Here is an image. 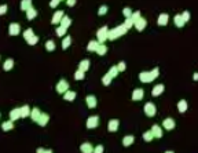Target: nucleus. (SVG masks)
I'll use <instances>...</instances> for the list:
<instances>
[{
    "instance_id": "nucleus-44",
    "label": "nucleus",
    "mask_w": 198,
    "mask_h": 153,
    "mask_svg": "<svg viewBox=\"0 0 198 153\" xmlns=\"http://www.w3.org/2000/svg\"><path fill=\"white\" fill-rule=\"evenodd\" d=\"M118 72H120V70H118V68H117V66H111V68H110V70H109V73L113 76V79H114L116 76L118 74Z\"/></svg>"
},
{
    "instance_id": "nucleus-54",
    "label": "nucleus",
    "mask_w": 198,
    "mask_h": 153,
    "mask_svg": "<svg viewBox=\"0 0 198 153\" xmlns=\"http://www.w3.org/2000/svg\"><path fill=\"white\" fill-rule=\"evenodd\" d=\"M61 1H66V0H61Z\"/></svg>"
},
{
    "instance_id": "nucleus-37",
    "label": "nucleus",
    "mask_w": 198,
    "mask_h": 153,
    "mask_svg": "<svg viewBox=\"0 0 198 153\" xmlns=\"http://www.w3.org/2000/svg\"><path fill=\"white\" fill-rule=\"evenodd\" d=\"M85 77V72L81 70V69H77L76 72H74V79L76 80H83Z\"/></svg>"
},
{
    "instance_id": "nucleus-22",
    "label": "nucleus",
    "mask_w": 198,
    "mask_h": 153,
    "mask_svg": "<svg viewBox=\"0 0 198 153\" xmlns=\"http://www.w3.org/2000/svg\"><path fill=\"white\" fill-rule=\"evenodd\" d=\"M134 142H135V137H134V135H125V137L123 138V145H124V146H131Z\"/></svg>"
},
{
    "instance_id": "nucleus-1",
    "label": "nucleus",
    "mask_w": 198,
    "mask_h": 153,
    "mask_svg": "<svg viewBox=\"0 0 198 153\" xmlns=\"http://www.w3.org/2000/svg\"><path fill=\"white\" fill-rule=\"evenodd\" d=\"M158 74H160V69L154 68L151 70H149V72H141L139 73V80L142 83H151L154 79L158 77Z\"/></svg>"
},
{
    "instance_id": "nucleus-28",
    "label": "nucleus",
    "mask_w": 198,
    "mask_h": 153,
    "mask_svg": "<svg viewBox=\"0 0 198 153\" xmlns=\"http://www.w3.org/2000/svg\"><path fill=\"white\" fill-rule=\"evenodd\" d=\"M61 25H62L63 28H66L68 29L69 26H70V24H72V19H70V17H68V15H63L62 17V19H61V22H59Z\"/></svg>"
},
{
    "instance_id": "nucleus-27",
    "label": "nucleus",
    "mask_w": 198,
    "mask_h": 153,
    "mask_svg": "<svg viewBox=\"0 0 198 153\" xmlns=\"http://www.w3.org/2000/svg\"><path fill=\"white\" fill-rule=\"evenodd\" d=\"M37 17V11L35 10V8H33V7H30V8H29V10L26 11V18H28V19H29V21H32V19H35V18H36Z\"/></svg>"
},
{
    "instance_id": "nucleus-38",
    "label": "nucleus",
    "mask_w": 198,
    "mask_h": 153,
    "mask_svg": "<svg viewBox=\"0 0 198 153\" xmlns=\"http://www.w3.org/2000/svg\"><path fill=\"white\" fill-rule=\"evenodd\" d=\"M32 36H35V32L32 28H28L25 32H24V37H25V40H29Z\"/></svg>"
},
{
    "instance_id": "nucleus-29",
    "label": "nucleus",
    "mask_w": 198,
    "mask_h": 153,
    "mask_svg": "<svg viewBox=\"0 0 198 153\" xmlns=\"http://www.w3.org/2000/svg\"><path fill=\"white\" fill-rule=\"evenodd\" d=\"M95 53L98 54V55H105V54L107 53V47L105 46L103 43H99V46H98V48H96Z\"/></svg>"
},
{
    "instance_id": "nucleus-41",
    "label": "nucleus",
    "mask_w": 198,
    "mask_h": 153,
    "mask_svg": "<svg viewBox=\"0 0 198 153\" xmlns=\"http://www.w3.org/2000/svg\"><path fill=\"white\" fill-rule=\"evenodd\" d=\"M124 25L127 26V29H129V28H132L134 25H135V22H134V19L131 18V17H128V18H125V22Z\"/></svg>"
},
{
    "instance_id": "nucleus-20",
    "label": "nucleus",
    "mask_w": 198,
    "mask_h": 153,
    "mask_svg": "<svg viewBox=\"0 0 198 153\" xmlns=\"http://www.w3.org/2000/svg\"><path fill=\"white\" fill-rule=\"evenodd\" d=\"M76 92L74 91H72V90H68L65 94H63V99L65 101H68V102H73L74 101V98H76Z\"/></svg>"
},
{
    "instance_id": "nucleus-46",
    "label": "nucleus",
    "mask_w": 198,
    "mask_h": 153,
    "mask_svg": "<svg viewBox=\"0 0 198 153\" xmlns=\"http://www.w3.org/2000/svg\"><path fill=\"white\" fill-rule=\"evenodd\" d=\"M182 17H183V19H184V22H186V24H187L188 21H190V11H183L182 13Z\"/></svg>"
},
{
    "instance_id": "nucleus-39",
    "label": "nucleus",
    "mask_w": 198,
    "mask_h": 153,
    "mask_svg": "<svg viewBox=\"0 0 198 153\" xmlns=\"http://www.w3.org/2000/svg\"><path fill=\"white\" fill-rule=\"evenodd\" d=\"M66 31H68L66 28H63L62 25H59V26L57 28V35H58L59 37H63L65 35H66Z\"/></svg>"
},
{
    "instance_id": "nucleus-15",
    "label": "nucleus",
    "mask_w": 198,
    "mask_h": 153,
    "mask_svg": "<svg viewBox=\"0 0 198 153\" xmlns=\"http://www.w3.org/2000/svg\"><path fill=\"white\" fill-rule=\"evenodd\" d=\"M164 90H165V86L164 84H157V86H154V88L151 90V95H153V97H158V95H161L162 92H164Z\"/></svg>"
},
{
    "instance_id": "nucleus-5",
    "label": "nucleus",
    "mask_w": 198,
    "mask_h": 153,
    "mask_svg": "<svg viewBox=\"0 0 198 153\" xmlns=\"http://www.w3.org/2000/svg\"><path fill=\"white\" fill-rule=\"evenodd\" d=\"M68 90H69V83L65 79H61L57 84V91L59 94H65Z\"/></svg>"
},
{
    "instance_id": "nucleus-52",
    "label": "nucleus",
    "mask_w": 198,
    "mask_h": 153,
    "mask_svg": "<svg viewBox=\"0 0 198 153\" xmlns=\"http://www.w3.org/2000/svg\"><path fill=\"white\" fill-rule=\"evenodd\" d=\"M94 150H95L96 153H102V152H103V146H102V145H99V146H96V148H95Z\"/></svg>"
},
{
    "instance_id": "nucleus-53",
    "label": "nucleus",
    "mask_w": 198,
    "mask_h": 153,
    "mask_svg": "<svg viewBox=\"0 0 198 153\" xmlns=\"http://www.w3.org/2000/svg\"><path fill=\"white\" fill-rule=\"evenodd\" d=\"M193 80H195V81H198V72H195V73L193 74Z\"/></svg>"
},
{
    "instance_id": "nucleus-9",
    "label": "nucleus",
    "mask_w": 198,
    "mask_h": 153,
    "mask_svg": "<svg viewBox=\"0 0 198 153\" xmlns=\"http://www.w3.org/2000/svg\"><path fill=\"white\" fill-rule=\"evenodd\" d=\"M85 104H87V106H88L89 109L96 108V105H98L96 97H95V95H87V97H85Z\"/></svg>"
},
{
    "instance_id": "nucleus-3",
    "label": "nucleus",
    "mask_w": 198,
    "mask_h": 153,
    "mask_svg": "<svg viewBox=\"0 0 198 153\" xmlns=\"http://www.w3.org/2000/svg\"><path fill=\"white\" fill-rule=\"evenodd\" d=\"M145 115L147 117H154L157 115V108L153 102H146L145 104Z\"/></svg>"
},
{
    "instance_id": "nucleus-32",
    "label": "nucleus",
    "mask_w": 198,
    "mask_h": 153,
    "mask_svg": "<svg viewBox=\"0 0 198 153\" xmlns=\"http://www.w3.org/2000/svg\"><path fill=\"white\" fill-rule=\"evenodd\" d=\"M111 80H113V76H111V74L107 72V73L105 74L103 77H102V84H103V86H109L110 83H111Z\"/></svg>"
},
{
    "instance_id": "nucleus-35",
    "label": "nucleus",
    "mask_w": 198,
    "mask_h": 153,
    "mask_svg": "<svg viewBox=\"0 0 198 153\" xmlns=\"http://www.w3.org/2000/svg\"><path fill=\"white\" fill-rule=\"evenodd\" d=\"M143 139H145L146 142H150V141H153V139H154V135H153L151 130H149V131H145V132H143Z\"/></svg>"
},
{
    "instance_id": "nucleus-10",
    "label": "nucleus",
    "mask_w": 198,
    "mask_h": 153,
    "mask_svg": "<svg viewBox=\"0 0 198 153\" xmlns=\"http://www.w3.org/2000/svg\"><path fill=\"white\" fill-rule=\"evenodd\" d=\"M118 126H120V122H118L117 119H111V120H109V123H107V130H109L110 132H116L118 130Z\"/></svg>"
},
{
    "instance_id": "nucleus-25",
    "label": "nucleus",
    "mask_w": 198,
    "mask_h": 153,
    "mask_svg": "<svg viewBox=\"0 0 198 153\" xmlns=\"http://www.w3.org/2000/svg\"><path fill=\"white\" fill-rule=\"evenodd\" d=\"M40 115H42V112H40V109L39 108H33L30 112V117L33 122H37L39 120V117H40Z\"/></svg>"
},
{
    "instance_id": "nucleus-8",
    "label": "nucleus",
    "mask_w": 198,
    "mask_h": 153,
    "mask_svg": "<svg viewBox=\"0 0 198 153\" xmlns=\"http://www.w3.org/2000/svg\"><path fill=\"white\" fill-rule=\"evenodd\" d=\"M143 97H145V90L143 88H135L132 91V101L138 102V101L143 99Z\"/></svg>"
},
{
    "instance_id": "nucleus-13",
    "label": "nucleus",
    "mask_w": 198,
    "mask_h": 153,
    "mask_svg": "<svg viewBox=\"0 0 198 153\" xmlns=\"http://www.w3.org/2000/svg\"><path fill=\"white\" fill-rule=\"evenodd\" d=\"M65 15V13H63L62 10H58L54 13V15H52V19H51V24H59L61 22V19H62V17Z\"/></svg>"
},
{
    "instance_id": "nucleus-16",
    "label": "nucleus",
    "mask_w": 198,
    "mask_h": 153,
    "mask_svg": "<svg viewBox=\"0 0 198 153\" xmlns=\"http://www.w3.org/2000/svg\"><path fill=\"white\" fill-rule=\"evenodd\" d=\"M48 120H50V116H48L47 113H43L42 112V115H40V117H39V120H37V124L39 126H42V127H46L47 126V123H48Z\"/></svg>"
},
{
    "instance_id": "nucleus-18",
    "label": "nucleus",
    "mask_w": 198,
    "mask_h": 153,
    "mask_svg": "<svg viewBox=\"0 0 198 153\" xmlns=\"http://www.w3.org/2000/svg\"><path fill=\"white\" fill-rule=\"evenodd\" d=\"M151 132H153V135H154V138H162V128L160 126H157V124H154V126L151 127Z\"/></svg>"
},
{
    "instance_id": "nucleus-7",
    "label": "nucleus",
    "mask_w": 198,
    "mask_h": 153,
    "mask_svg": "<svg viewBox=\"0 0 198 153\" xmlns=\"http://www.w3.org/2000/svg\"><path fill=\"white\" fill-rule=\"evenodd\" d=\"M87 128H96V127L99 126V117L98 116H89L88 119H87Z\"/></svg>"
},
{
    "instance_id": "nucleus-47",
    "label": "nucleus",
    "mask_w": 198,
    "mask_h": 153,
    "mask_svg": "<svg viewBox=\"0 0 198 153\" xmlns=\"http://www.w3.org/2000/svg\"><path fill=\"white\" fill-rule=\"evenodd\" d=\"M141 17H142L141 15V11H135V13H132V17H131V18L134 19V22H136L139 18H141ZM134 26H135V25H134Z\"/></svg>"
},
{
    "instance_id": "nucleus-17",
    "label": "nucleus",
    "mask_w": 198,
    "mask_h": 153,
    "mask_svg": "<svg viewBox=\"0 0 198 153\" xmlns=\"http://www.w3.org/2000/svg\"><path fill=\"white\" fill-rule=\"evenodd\" d=\"M188 109V104L186 99H180L177 102V111L180 112V113H184V112H187Z\"/></svg>"
},
{
    "instance_id": "nucleus-11",
    "label": "nucleus",
    "mask_w": 198,
    "mask_h": 153,
    "mask_svg": "<svg viewBox=\"0 0 198 153\" xmlns=\"http://www.w3.org/2000/svg\"><path fill=\"white\" fill-rule=\"evenodd\" d=\"M19 32H21V26H19V24H11L10 26H8V33H10L11 36H17V35H19Z\"/></svg>"
},
{
    "instance_id": "nucleus-23",
    "label": "nucleus",
    "mask_w": 198,
    "mask_h": 153,
    "mask_svg": "<svg viewBox=\"0 0 198 153\" xmlns=\"http://www.w3.org/2000/svg\"><path fill=\"white\" fill-rule=\"evenodd\" d=\"M173 21H175V25H176L177 28H183L184 26V19H183L182 14H177V15H175V18H173Z\"/></svg>"
},
{
    "instance_id": "nucleus-45",
    "label": "nucleus",
    "mask_w": 198,
    "mask_h": 153,
    "mask_svg": "<svg viewBox=\"0 0 198 153\" xmlns=\"http://www.w3.org/2000/svg\"><path fill=\"white\" fill-rule=\"evenodd\" d=\"M123 14H124L125 18H128V17H132V8H129V7H125L124 10H123Z\"/></svg>"
},
{
    "instance_id": "nucleus-50",
    "label": "nucleus",
    "mask_w": 198,
    "mask_h": 153,
    "mask_svg": "<svg viewBox=\"0 0 198 153\" xmlns=\"http://www.w3.org/2000/svg\"><path fill=\"white\" fill-rule=\"evenodd\" d=\"M59 3H61V0H51V1H50V7H51V8H55V7H58Z\"/></svg>"
},
{
    "instance_id": "nucleus-36",
    "label": "nucleus",
    "mask_w": 198,
    "mask_h": 153,
    "mask_svg": "<svg viewBox=\"0 0 198 153\" xmlns=\"http://www.w3.org/2000/svg\"><path fill=\"white\" fill-rule=\"evenodd\" d=\"M12 68H14V61H12L11 58H10V59H7V61L4 62V65H3V69L8 72V70H11Z\"/></svg>"
},
{
    "instance_id": "nucleus-51",
    "label": "nucleus",
    "mask_w": 198,
    "mask_h": 153,
    "mask_svg": "<svg viewBox=\"0 0 198 153\" xmlns=\"http://www.w3.org/2000/svg\"><path fill=\"white\" fill-rule=\"evenodd\" d=\"M76 4V0H66V6L68 7H73Z\"/></svg>"
},
{
    "instance_id": "nucleus-43",
    "label": "nucleus",
    "mask_w": 198,
    "mask_h": 153,
    "mask_svg": "<svg viewBox=\"0 0 198 153\" xmlns=\"http://www.w3.org/2000/svg\"><path fill=\"white\" fill-rule=\"evenodd\" d=\"M107 10H109V7H107L106 4L100 6V7L98 8V14H99V15H105V14L107 13Z\"/></svg>"
},
{
    "instance_id": "nucleus-33",
    "label": "nucleus",
    "mask_w": 198,
    "mask_h": 153,
    "mask_svg": "<svg viewBox=\"0 0 198 153\" xmlns=\"http://www.w3.org/2000/svg\"><path fill=\"white\" fill-rule=\"evenodd\" d=\"M70 44H72V37L70 36H63V40H62V48L63 50H66V48L70 47Z\"/></svg>"
},
{
    "instance_id": "nucleus-14",
    "label": "nucleus",
    "mask_w": 198,
    "mask_h": 153,
    "mask_svg": "<svg viewBox=\"0 0 198 153\" xmlns=\"http://www.w3.org/2000/svg\"><path fill=\"white\" fill-rule=\"evenodd\" d=\"M158 25L160 26H167L168 22H169V15L168 14H165V13H162V14H160V17H158Z\"/></svg>"
},
{
    "instance_id": "nucleus-42",
    "label": "nucleus",
    "mask_w": 198,
    "mask_h": 153,
    "mask_svg": "<svg viewBox=\"0 0 198 153\" xmlns=\"http://www.w3.org/2000/svg\"><path fill=\"white\" fill-rule=\"evenodd\" d=\"M26 42H28V44H29V46H36L37 42H39V36H36V35H35V36H32L30 39H29V40H26Z\"/></svg>"
},
{
    "instance_id": "nucleus-2",
    "label": "nucleus",
    "mask_w": 198,
    "mask_h": 153,
    "mask_svg": "<svg viewBox=\"0 0 198 153\" xmlns=\"http://www.w3.org/2000/svg\"><path fill=\"white\" fill-rule=\"evenodd\" d=\"M127 26H125L124 24L123 25H118V26H116L114 29H111L109 31V35H107V40H116V39H118V37L124 36L125 33H127Z\"/></svg>"
},
{
    "instance_id": "nucleus-40",
    "label": "nucleus",
    "mask_w": 198,
    "mask_h": 153,
    "mask_svg": "<svg viewBox=\"0 0 198 153\" xmlns=\"http://www.w3.org/2000/svg\"><path fill=\"white\" fill-rule=\"evenodd\" d=\"M46 50H47V51H54V50H55V42H54V40H48V42L46 43Z\"/></svg>"
},
{
    "instance_id": "nucleus-31",
    "label": "nucleus",
    "mask_w": 198,
    "mask_h": 153,
    "mask_svg": "<svg viewBox=\"0 0 198 153\" xmlns=\"http://www.w3.org/2000/svg\"><path fill=\"white\" fill-rule=\"evenodd\" d=\"M98 46H99L98 40H91V42L88 43V46H87V50H88V51H96Z\"/></svg>"
},
{
    "instance_id": "nucleus-4",
    "label": "nucleus",
    "mask_w": 198,
    "mask_h": 153,
    "mask_svg": "<svg viewBox=\"0 0 198 153\" xmlns=\"http://www.w3.org/2000/svg\"><path fill=\"white\" fill-rule=\"evenodd\" d=\"M107 35H109V29H107V26H102L100 29H98V32H96L98 42L99 43L106 42V40H107Z\"/></svg>"
},
{
    "instance_id": "nucleus-49",
    "label": "nucleus",
    "mask_w": 198,
    "mask_h": 153,
    "mask_svg": "<svg viewBox=\"0 0 198 153\" xmlns=\"http://www.w3.org/2000/svg\"><path fill=\"white\" fill-rule=\"evenodd\" d=\"M7 8H8V7H7V4H1V6H0V15H4L6 13H7Z\"/></svg>"
},
{
    "instance_id": "nucleus-34",
    "label": "nucleus",
    "mask_w": 198,
    "mask_h": 153,
    "mask_svg": "<svg viewBox=\"0 0 198 153\" xmlns=\"http://www.w3.org/2000/svg\"><path fill=\"white\" fill-rule=\"evenodd\" d=\"M32 7V0H22L21 1V10L28 11Z\"/></svg>"
},
{
    "instance_id": "nucleus-21",
    "label": "nucleus",
    "mask_w": 198,
    "mask_h": 153,
    "mask_svg": "<svg viewBox=\"0 0 198 153\" xmlns=\"http://www.w3.org/2000/svg\"><path fill=\"white\" fill-rule=\"evenodd\" d=\"M80 150L83 153H91V152H94V148H92V145L89 142H84L81 146H80Z\"/></svg>"
},
{
    "instance_id": "nucleus-48",
    "label": "nucleus",
    "mask_w": 198,
    "mask_h": 153,
    "mask_svg": "<svg viewBox=\"0 0 198 153\" xmlns=\"http://www.w3.org/2000/svg\"><path fill=\"white\" fill-rule=\"evenodd\" d=\"M117 68H118V70H120V72H124L125 69H127V63H125L124 61H121V62L117 65Z\"/></svg>"
},
{
    "instance_id": "nucleus-26",
    "label": "nucleus",
    "mask_w": 198,
    "mask_h": 153,
    "mask_svg": "<svg viewBox=\"0 0 198 153\" xmlns=\"http://www.w3.org/2000/svg\"><path fill=\"white\" fill-rule=\"evenodd\" d=\"M21 109V117L24 119V117H28V116H30V112L32 109L29 108V105H24L22 108H19Z\"/></svg>"
},
{
    "instance_id": "nucleus-12",
    "label": "nucleus",
    "mask_w": 198,
    "mask_h": 153,
    "mask_svg": "<svg viewBox=\"0 0 198 153\" xmlns=\"http://www.w3.org/2000/svg\"><path fill=\"white\" fill-rule=\"evenodd\" d=\"M146 26H147V21H146V18H143V17H141V18L135 22L136 31H139V32H142Z\"/></svg>"
},
{
    "instance_id": "nucleus-24",
    "label": "nucleus",
    "mask_w": 198,
    "mask_h": 153,
    "mask_svg": "<svg viewBox=\"0 0 198 153\" xmlns=\"http://www.w3.org/2000/svg\"><path fill=\"white\" fill-rule=\"evenodd\" d=\"M89 66H91L89 59H83L81 62L78 63V69H81V70H84V72H87V70L89 69Z\"/></svg>"
},
{
    "instance_id": "nucleus-19",
    "label": "nucleus",
    "mask_w": 198,
    "mask_h": 153,
    "mask_svg": "<svg viewBox=\"0 0 198 153\" xmlns=\"http://www.w3.org/2000/svg\"><path fill=\"white\" fill-rule=\"evenodd\" d=\"M10 119L12 120V122H15V120H18V119H21V109H19V108L12 109V111L10 112Z\"/></svg>"
},
{
    "instance_id": "nucleus-6",
    "label": "nucleus",
    "mask_w": 198,
    "mask_h": 153,
    "mask_svg": "<svg viewBox=\"0 0 198 153\" xmlns=\"http://www.w3.org/2000/svg\"><path fill=\"white\" fill-rule=\"evenodd\" d=\"M162 127L165 130H168V131H171V130H173L176 127V123H175V120H173L172 117H167V119L162 120Z\"/></svg>"
},
{
    "instance_id": "nucleus-30",
    "label": "nucleus",
    "mask_w": 198,
    "mask_h": 153,
    "mask_svg": "<svg viewBox=\"0 0 198 153\" xmlns=\"http://www.w3.org/2000/svg\"><path fill=\"white\" fill-rule=\"evenodd\" d=\"M1 128H3V131H10L14 128V122L12 120H8V122H4L1 124Z\"/></svg>"
}]
</instances>
